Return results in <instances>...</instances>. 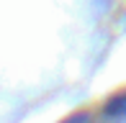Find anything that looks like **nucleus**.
Returning <instances> with one entry per match:
<instances>
[{"instance_id":"obj_1","label":"nucleus","mask_w":126,"mask_h":123,"mask_svg":"<svg viewBox=\"0 0 126 123\" xmlns=\"http://www.w3.org/2000/svg\"><path fill=\"white\" fill-rule=\"evenodd\" d=\"M67 123H85V118H72V121H67Z\"/></svg>"}]
</instances>
